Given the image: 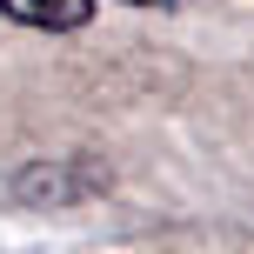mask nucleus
Returning <instances> with one entry per match:
<instances>
[{
  "label": "nucleus",
  "mask_w": 254,
  "mask_h": 254,
  "mask_svg": "<svg viewBox=\"0 0 254 254\" xmlns=\"http://www.w3.org/2000/svg\"><path fill=\"white\" fill-rule=\"evenodd\" d=\"M0 13L20 27H40V34H74L94 20V0H0Z\"/></svg>",
  "instance_id": "1"
},
{
  "label": "nucleus",
  "mask_w": 254,
  "mask_h": 254,
  "mask_svg": "<svg viewBox=\"0 0 254 254\" xmlns=\"http://www.w3.org/2000/svg\"><path fill=\"white\" fill-rule=\"evenodd\" d=\"M127 7H181V0H127Z\"/></svg>",
  "instance_id": "2"
}]
</instances>
